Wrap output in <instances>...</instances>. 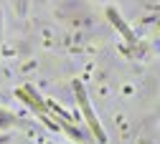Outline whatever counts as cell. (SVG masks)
<instances>
[{"label": "cell", "mask_w": 160, "mask_h": 144, "mask_svg": "<svg viewBox=\"0 0 160 144\" xmlns=\"http://www.w3.org/2000/svg\"><path fill=\"white\" fill-rule=\"evenodd\" d=\"M76 96H79V104H82V109H84V116H87V121H89V127L94 129L97 139H99V142H104V139H107V137H104V129L99 127V121H97V116L92 114V106L87 104V99H84V89L79 86V84H76Z\"/></svg>", "instance_id": "cell-1"}]
</instances>
